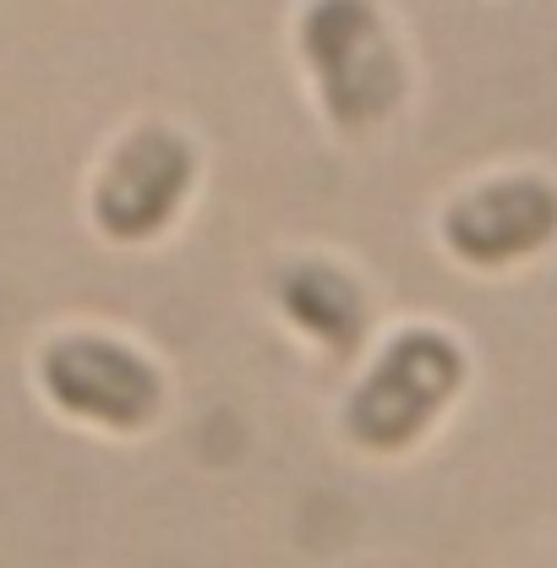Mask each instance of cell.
Instances as JSON below:
<instances>
[{
	"instance_id": "cell-1",
	"label": "cell",
	"mask_w": 557,
	"mask_h": 568,
	"mask_svg": "<svg viewBox=\"0 0 557 568\" xmlns=\"http://www.w3.org/2000/svg\"><path fill=\"white\" fill-rule=\"evenodd\" d=\"M301 55L340 132H372L405 99V71L372 0H317L301 22Z\"/></svg>"
},
{
	"instance_id": "cell-2",
	"label": "cell",
	"mask_w": 557,
	"mask_h": 568,
	"mask_svg": "<svg viewBox=\"0 0 557 568\" xmlns=\"http://www.w3.org/2000/svg\"><path fill=\"white\" fill-rule=\"evenodd\" d=\"M459 388H465V351L437 328H411L383 351L366 383L350 394V443L366 454H399L443 416V405Z\"/></svg>"
},
{
	"instance_id": "cell-3",
	"label": "cell",
	"mask_w": 557,
	"mask_h": 568,
	"mask_svg": "<svg viewBox=\"0 0 557 568\" xmlns=\"http://www.w3.org/2000/svg\"><path fill=\"white\" fill-rule=\"evenodd\" d=\"M39 383L71 422L104 432H142L164 410V383L138 351L104 334H67L39 355Z\"/></svg>"
},
{
	"instance_id": "cell-4",
	"label": "cell",
	"mask_w": 557,
	"mask_h": 568,
	"mask_svg": "<svg viewBox=\"0 0 557 568\" xmlns=\"http://www.w3.org/2000/svg\"><path fill=\"white\" fill-rule=\"evenodd\" d=\"M192 175H198L192 142L164 126H142L110 153V164L93 186V224L121 246L153 241L181 213Z\"/></svg>"
},
{
	"instance_id": "cell-5",
	"label": "cell",
	"mask_w": 557,
	"mask_h": 568,
	"mask_svg": "<svg viewBox=\"0 0 557 568\" xmlns=\"http://www.w3.org/2000/svg\"><path fill=\"white\" fill-rule=\"evenodd\" d=\"M443 241L470 268H508L557 241V186L536 175H508L465 192L443 213Z\"/></svg>"
},
{
	"instance_id": "cell-6",
	"label": "cell",
	"mask_w": 557,
	"mask_h": 568,
	"mask_svg": "<svg viewBox=\"0 0 557 568\" xmlns=\"http://www.w3.org/2000/svg\"><path fill=\"white\" fill-rule=\"evenodd\" d=\"M274 290L284 317L301 334H312L328 355L345 361V355L361 351V339L372 328V312H366V295L355 290L350 274L328 268V263H290L274 280Z\"/></svg>"
}]
</instances>
